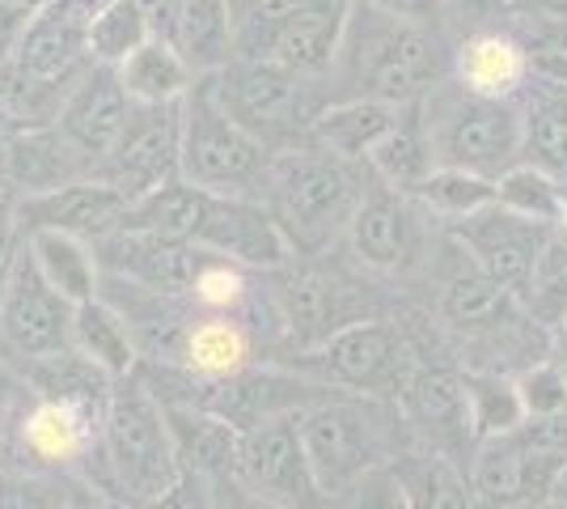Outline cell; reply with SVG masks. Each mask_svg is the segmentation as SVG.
<instances>
[{
	"label": "cell",
	"mask_w": 567,
	"mask_h": 509,
	"mask_svg": "<svg viewBox=\"0 0 567 509\" xmlns=\"http://www.w3.org/2000/svg\"><path fill=\"white\" fill-rule=\"evenodd\" d=\"M457 39L453 22H411L355 0L327 73L331 98H378L394 106L420 102L453 77Z\"/></svg>",
	"instance_id": "obj_1"
},
{
	"label": "cell",
	"mask_w": 567,
	"mask_h": 509,
	"mask_svg": "<svg viewBox=\"0 0 567 509\" xmlns=\"http://www.w3.org/2000/svg\"><path fill=\"white\" fill-rule=\"evenodd\" d=\"M364 162L334 157L318 145L284 149L271 157L267 204L297 251H322L348 234L355 208L364 200Z\"/></svg>",
	"instance_id": "obj_2"
},
{
	"label": "cell",
	"mask_w": 567,
	"mask_h": 509,
	"mask_svg": "<svg viewBox=\"0 0 567 509\" xmlns=\"http://www.w3.org/2000/svg\"><path fill=\"white\" fill-rule=\"evenodd\" d=\"M436 166H462L499 179L525 157L520 98H487L466 90L457 77L420 98Z\"/></svg>",
	"instance_id": "obj_3"
},
{
	"label": "cell",
	"mask_w": 567,
	"mask_h": 509,
	"mask_svg": "<svg viewBox=\"0 0 567 509\" xmlns=\"http://www.w3.org/2000/svg\"><path fill=\"white\" fill-rule=\"evenodd\" d=\"M208 81L216 102L271 153L309 145V128L331 102L327 77H301L276 60H229Z\"/></svg>",
	"instance_id": "obj_4"
},
{
	"label": "cell",
	"mask_w": 567,
	"mask_h": 509,
	"mask_svg": "<svg viewBox=\"0 0 567 509\" xmlns=\"http://www.w3.org/2000/svg\"><path fill=\"white\" fill-rule=\"evenodd\" d=\"M102 455L111 485L136 509L178 480L183 462L174 450L166 404L144 378H118L111 390V404L102 416Z\"/></svg>",
	"instance_id": "obj_5"
},
{
	"label": "cell",
	"mask_w": 567,
	"mask_h": 509,
	"mask_svg": "<svg viewBox=\"0 0 567 509\" xmlns=\"http://www.w3.org/2000/svg\"><path fill=\"white\" fill-rule=\"evenodd\" d=\"M271 149L255 141L216 102L213 81L199 77L183 98V179L213 195H267Z\"/></svg>",
	"instance_id": "obj_6"
},
{
	"label": "cell",
	"mask_w": 567,
	"mask_h": 509,
	"mask_svg": "<svg viewBox=\"0 0 567 509\" xmlns=\"http://www.w3.org/2000/svg\"><path fill=\"white\" fill-rule=\"evenodd\" d=\"M123 195L141 200L169 179H183V102L132 106L115 149L94 170Z\"/></svg>",
	"instance_id": "obj_7"
},
{
	"label": "cell",
	"mask_w": 567,
	"mask_h": 509,
	"mask_svg": "<svg viewBox=\"0 0 567 509\" xmlns=\"http://www.w3.org/2000/svg\"><path fill=\"white\" fill-rule=\"evenodd\" d=\"M450 234L453 243L462 246L496 285H504V289L517 293V297L529 293L534 272H538L543 255L555 243V225L520 217V213L504 208V204H487L474 217L453 221Z\"/></svg>",
	"instance_id": "obj_8"
},
{
	"label": "cell",
	"mask_w": 567,
	"mask_h": 509,
	"mask_svg": "<svg viewBox=\"0 0 567 509\" xmlns=\"http://www.w3.org/2000/svg\"><path fill=\"white\" fill-rule=\"evenodd\" d=\"M301 446L313 480L322 488V497H334L348 485H355L369 467H378V434L369 425V416L348 399H313L297 413Z\"/></svg>",
	"instance_id": "obj_9"
},
{
	"label": "cell",
	"mask_w": 567,
	"mask_h": 509,
	"mask_svg": "<svg viewBox=\"0 0 567 509\" xmlns=\"http://www.w3.org/2000/svg\"><path fill=\"white\" fill-rule=\"evenodd\" d=\"M234 480L288 509L322 506V488H318L313 471H309L301 429H297V413L271 416V420H262V425L241 434Z\"/></svg>",
	"instance_id": "obj_10"
},
{
	"label": "cell",
	"mask_w": 567,
	"mask_h": 509,
	"mask_svg": "<svg viewBox=\"0 0 567 509\" xmlns=\"http://www.w3.org/2000/svg\"><path fill=\"white\" fill-rule=\"evenodd\" d=\"M72 306L64 293L48 285V276L39 272L30 246H22L18 267L9 276V285L0 293V339L9 353H18L25 362L51 357L72 348Z\"/></svg>",
	"instance_id": "obj_11"
},
{
	"label": "cell",
	"mask_w": 567,
	"mask_h": 509,
	"mask_svg": "<svg viewBox=\"0 0 567 509\" xmlns=\"http://www.w3.org/2000/svg\"><path fill=\"white\" fill-rule=\"evenodd\" d=\"M187 390V399H166V404H195L204 413L229 420L237 434L255 429L271 416L301 413L306 404L327 395L322 383H306V378L276 374V369H250V365L229 378H195Z\"/></svg>",
	"instance_id": "obj_12"
},
{
	"label": "cell",
	"mask_w": 567,
	"mask_h": 509,
	"mask_svg": "<svg viewBox=\"0 0 567 509\" xmlns=\"http://www.w3.org/2000/svg\"><path fill=\"white\" fill-rule=\"evenodd\" d=\"M195 246L225 255L250 272H280L297 255V246L284 234L271 204L259 195H213Z\"/></svg>",
	"instance_id": "obj_13"
},
{
	"label": "cell",
	"mask_w": 567,
	"mask_h": 509,
	"mask_svg": "<svg viewBox=\"0 0 567 509\" xmlns=\"http://www.w3.org/2000/svg\"><path fill=\"white\" fill-rule=\"evenodd\" d=\"M13 208H18L25 234L30 230H55V234H72V238H85V243H102V238H111L115 230L127 225L132 195H123L97 174H85V179H72L64 187L22 195V200H13Z\"/></svg>",
	"instance_id": "obj_14"
},
{
	"label": "cell",
	"mask_w": 567,
	"mask_h": 509,
	"mask_svg": "<svg viewBox=\"0 0 567 509\" xmlns=\"http://www.w3.org/2000/svg\"><path fill=\"white\" fill-rule=\"evenodd\" d=\"M132 98L123 90V81L111 64H90L81 69V77L72 81L69 98L55 115V132L69 141V149L85 162V170L94 174L102 166V157L115 149L123 123L132 115Z\"/></svg>",
	"instance_id": "obj_15"
},
{
	"label": "cell",
	"mask_w": 567,
	"mask_h": 509,
	"mask_svg": "<svg viewBox=\"0 0 567 509\" xmlns=\"http://www.w3.org/2000/svg\"><path fill=\"white\" fill-rule=\"evenodd\" d=\"M559 462H564V455L529 446L517 429L504 437H487V441H478V455H474L471 467L474 497L487 509H517L550 501Z\"/></svg>",
	"instance_id": "obj_16"
},
{
	"label": "cell",
	"mask_w": 567,
	"mask_h": 509,
	"mask_svg": "<svg viewBox=\"0 0 567 509\" xmlns=\"http://www.w3.org/2000/svg\"><path fill=\"white\" fill-rule=\"evenodd\" d=\"M94 251L106 276H118V281H132V285L157 293H174V297L190 293V281H195L199 259H204V246L162 238V234L136 230V225L115 230L111 238L94 243Z\"/></svg>",
	"instance_id": "obj_17"
},
{
	"label": "cell",
	"mask_w": 567,
	"mask_h": 509,
	"mask_svg": "<svg viewBox=\"0 0 567 509\" xmlns=\"http://www.w3.org/2000/svg\"><path fill=\"white\" fill-rule=\"evenodd\" d=\"M420 204L411 195L394 192V187H369L360 208H355L352 225H348V243H352L355 259L378 272H402L420 259Z\"/></svg>",
	"instance_id": "obj_18"
},
{
	"label": "cell",
	"mask_w": 567,
	"mask_h": 509,
	"mask_svg": "<svg viewBox=\"0 0 567 509\" xmlns=\"http://www.w3.org/2000/svg\"><path fill=\"white\" fill-rule=\"evenodd\" d=\"M402 344L399 332L378 318H360L352 327L334 332L327 344H318L309 353V362L318 369L322 387H348V390H378L399 378Z\"/></svg>",
	"instance_id": "obj_19"
},
{
	"label": "cell",
	"mask_w": 567,
	"mask_h": 509,
	"mask_svg": "<svg viewBox=\"0 0 567 509\" xmlns=\"http://www.w3.org/2000/svg\"><path fill=\"white\" fill-rule=\"evenodd\" d=\"M453 77L487 98H520V90L534 81V51L504 26H471L457 39Z\"/></svg>",
	"instance_id": "obj_20"
},
{
	"label": "cell",
	"mask_w": 567,
	"mask_h": 509,
	"mask_svg": "<svg viewBox=\"0 0 567 509\" xmlns=\"http://www.w3.org/2000/svg\"><path fill=\"white\" fill-rule=\"evenodd\" d=\"M271 302H276V315H280L284 332L292 336L297 348H306V353H313L318 344H327L334 332L360 323V318H352L348 297H343V289L334 285L331 276L309 272V267H301V272L297 267L284 272L280 267Z\"/></svg>",
	"instance_id": "obj_21"
},
{
	"label": "cell",
	"mask_w": 567,
	"mask_h": 509,
	"mask_svg": "<svg viewBox=\"0 0 567 509\" xmlns=\"http://www.w3.org/2000/svg\"><path fill=\"white\" fill-rule=\"evenodd\" d=\"M102 416L106 408L76 404V399H34V408L18 420V437L30 459L64 467V462L90 459V450H102Z\"/></svg>",
	"instance_id": "obj_22"
},
{
	"label": "cell",
	"mask_w": 567,
	"mask_h": 509,
	"mask_svg": "<svg viewBox=\"0 0 567 509\" xmlns=\"http://www.w3.org/2000/svg\"><path fill=\"white\" fill-rule=\"evenodd\" d=\"M166 39L187 55V64L199 77L220 73L234 60V0H174Z\"/></svg>",
	"instance_id": "obj_23"
},
{
	"label": "cell",
	"mask_w": 567,
	"mask_h": 509,
	"mask_svg": "<svg viewBox=\"0 0 567 509\" xmlns=\"http://www.w3.org/2000/svg\"><path fill=\"white\" fill-rule=\"evenodd\" d=\"M402 106L378 98H331L309 128V145L327 149L348 162H369L378 141L394 128Z\"/></svg>",
	"instance_id": "obj_24"
},
{
	"label": "cell",
	"mask_w": 567,
	"mask_h": 509,
	"mask_svg": "<svg viewBox=\"0 0 567 509\" xmlns=\"http://www.w3.org/2000/svg\"><path fill=\"white\" fill-rule=\"evenodd\" d=\"M166 416L183 471H199L208 480H234L241 434L229 420L204 413L195 404H166Z\"/></svg>",
	"instance_id": "obj_25"
},
{
	"label": "cell",
	"mask_w": 567,
	"mask_h": 509,
	"mask_svg": "<svg viewBox=\"0 0 567 509\" xmlns=\"http://www.w3.org/2000/svg\"><path fill=\"white\" fill-rule=\"evenodd\" d=\"M441 315L450 318L453 327H462V332L496 336L517 315V293L496 285L474 259H466L441 285Z\"/></svg>",
	"instance_id": "obj_26"
},
{
	"label": "cell",
	"mask_w": 567,
	"mask_h": 509,
	"mask_svg": "<svg viewBox=\"0 0 567 509\" xmlns=\"http://www.w3.org/2000/svg\"><path fill=\"white\" fill-rule=\"evenodd\" d=\"M115 73L136 106H169V102H183V98L190 94V85L199 81V73L187 64V55L174 48L169 39H162V34H153L148 43H141V48L118 64Z\"/></svg>",
	"instance_id": "obj_27"
},
{
	"label": "cell",
	"mask_w": 567,
	"mask_h": 509,
	"mask_svg": "<svg viewBox=\"0 0 567 509\" xmlns=\"http://www.w3.org/2000/svg\"><path fill=\"white\" fill-rule=\"evenodd\" d=\"M432 166H436V157H432V141H427L424 111H420V102H406L394 128L369 153V174L394 192L415 195V187L432 174Z\"/></svg>",
	"instance_id": "obj_28"
},
{
	"label": "cell",
	"mask_w": 567,
	"mask_h": 509,
	"mask_svg": "<svg viewBox=\"0 0 567 509\" xmlns=\"http://www.w3.org/2000/svg\"><path fill=\"white\" fill-rule=\"evenodd\" d=\"M520 115H525V157L546 174L567 183V90L555 81H534L520 90Z\"/></svg>",
	"instance_id": "obj_29"
},
{
	"label": "cell",
	"mask_w": 567,
	"mask_h": 509,
	"mask_svg": "<svg viewBox=\"0 0 567 509\" xmlns=\"http://www.w3.org/2000/svg\"><path fill=\"white\" fill-rule=\"evenodd\" d=\"M72 348L81 357H90L97 369H106L111 378H132L136 362H141V348L136 336L127 327V318L118 315L115 306L97 293L94 302H81L76 315H72Z\"/></svg>",
	"instance_id": "obj_30"
},
{
	"label": "cell",
	"mask_w": 567,
	"mask_h": 509,
	"mask_svg": "<svg viewBox=\"0 0 567 509\" xmlns=\"http://www.w3.org/2000/svg\"><path fill=\"white\" fill-rule=\"evenodd\" d=\"M25 246H30L39 272L48 276L51 289L64 293L72 306L94 302L97 289H102V264H97L94 243L72 238V234H55V230H30Z\"/></svg>",
	"instance_id": "obj_31"
},
{
	"label": "cell",
	"mask_w": 567,
	"mask_h": 509,
	"mask_svg": "<svg viewBox=\"0 0 567 509\" xmlns=\"http://www.w3.org/2000/svg\"><path fill=\"white\" fill-rule=\"evenodd\" d=\"M390 471L406 497V509H478V497H474L466 471L441 450L399 455L390 462Z\"/></svg>",
	"instance_id": "obj_32"
},
{
	"label": "cell",
	"mask_w": 567,
	"mask_h": 509,
	"mask_svg": "<svg viewBox=\"0 0 567 509\" xmlns=\"http://www.w3.org/2000/svg\"><path fill=\"white\" fill-rule=\"evenodd\" d=\"M208 204H213V192L195 187L187 179H169V183L153 187L141 200H132L127 225L153 230V234L178 238V243H195L199 238V225L208 217Z\"/></svg>",
	"instance_id": "obj_33"
},
{
	"label": "cell",
	"mask_w": 567,
	"mask_h": 509,
	"mask_svg": "<svg viewBox=\"0 0 567 509\" xmlns=\"http://www.w3.org/2000/svg\"><path fill=\"white\" fill-rule=\"evenodd\" d=\"M402 395H406V408L420 420V429L432 434L441 446H453V441H466L471 434V416H466V390H462V378H450V374H415L402 383Z\"/></svg>",
	"instance_id": "obj_34"
},
{
	"label": "cell",
	"mask_w": 567,
	"mask_h": 509,
	"mask_svg": "<svg viewBox=\"0 0 567 509\" xmlns=\"http://www.w3.org/2000/svg\"><path fill=\"white\" fill-rule=\"evenodd\" d=\"M25 378L34 383L43 399H76V404H94V408H106L111 390H115V378L106 369H97L90 357H81L76 348L25 362Z\"/></svg>",
	"instance_id": "obj_35"
},
{
	"label": "cell",
	"mask_w": 567,
	"mask_h": 509,
	"mask_svg": "<svg viewBox=\"0 0 567 509\" xmlns=\"http://www.w3.org/2000/svg\"><path fill=\"white\" fill-rule=\"evenodd\" d=\"M255 362L250 357V336L241 332V323L216 315L204 323H190L187 344H183V369L190 378H229L237 369Z\"/></svg>",
	"instance_id": "obj_36"
},
{
	"label": "cell",
	"mask_w": 567,
	"mask_h": 509,
	"mask_svg": "<svg viewBox=\"0 0 567 509\" xmlns=\"http://www.w3.org/2000/svg\"><path fill=\"white\" fill-rule=\"evenodd\" d=\"M411 200H415L424 213L453 225V221L474 217V213H483L487 204H496V179L474 174V170H462V166H432V174L415 187Z\"/></svg>",
	"instance_id": "obj_37"
},
{
	"label": "cell",
	"mask_w": 567,
	"mask_h": 509,
	"mask_svg": "<svg viewBox=\"0 0 567 509\" xmlns=\"http://www.w3.org/2000/svg\"><path fill=\"white\" fill-rule=\"evenodd\" d=\"M157 30H153V13L144 0H106L90 22V60L118 69Z\"/></svg>",
	"instance_id": "obj_38"
},
{
	"label": "cell",
	"mask_w": 567,
	"mask_h": 509,
	"mask_svg": "<svg viewBox=\"0 0 567 509\" xmlns=\"http://www.w3.org/2000/svg\"><path fill=\"white\" fill-rule=\"evenodd\" d=\"M462 390H466V416H471L474 441L504 437L525 425V408H520V395L513 378L474 369V374L462 378Z\"/></svg>",
	"instance_id": "obj_39"
},
{
	"label": "cell",
	"mask_w": 567,
	"mask_h": 509,
	"mask_svg": "<svg viewBox=\"0 0 567 509\" xmlns=\"http://www.w3.org/2000/svg\"><path fill=\"white\" fill-rule=\"evenodd\" d=\"M496 204L559 230V221L567 213V183H559L555 174H546L534 162H517V166L504 170L496 179Z\"/></svg>",
	"instance_id": "obj_40"
},
{
	"label": "cell",
	"mask_w": 567,
	"mask_h": 509,
	"mask_svg": "<svg viewBox=\"0 0 567 509\" xmlns=\"http://www.w3.org/2000/svg\"><path fill=\"white\" fill-rule=\"evenodd\" d=\"M190 302H195L199 311H208V315H229L237 306H246V302H250V267L204 251L199 272H195V281H190Z\"/></svg>",
	"instance_id": "obj_41"
},
{
	"label": "cell",
	"mask_w": 567,
	"mask_h": 509,
	"mask_svg": "<svg viewBox=\"0 0 567 509\" xmlns=\"http://www.w3.org/2000/svg\"><path fill=\"white\" fill-rule=\"evenodd\" d=\"M513 383H517L525 420H529V416L567 413V362H559V357L534 362L529 369H520Z\"/></svg>",
	"instance_id": "obj_42"
},
{
	"label": "cell",
	"mask_w": 567,
	"mask_h": 509,
	"mask_svg": "<svg viewBox=\"0 0 567 509\" xmlns=\"http://www.w3.org/2000/svg\"><path fill=\"white\" fill-rule=\"evenodd\" d=\"M69 488L55 485L51 476L0 467V509H60Z\"/></svg>",
	"instance_id": "obj_43"
},
{
	"label": "cell",
	"mask_w": 567,
	"mask_h": 509,
	"mask_svg": "<svg viewBox=\"0 0 567 509\" xmlns=\"http://www.w3.org/2000/svg\"><path fill=\"white\" fill-rule=\"evenodd\" d=\"M334 497H339L334 509H406V497H402V488L390 467H369L355 485H348Z\"/></svg>",
	"instance_id": "obj_44"
},
{
	"label": "cell",
	"mask_w": 567,
	"mask_h": 509,
	"mask_svg": "<svg viewBox=\"0 0 567 509\" xmlns=\"http://www.w3.org/2000/svg\"><path fill=\"white\" fill-rule=\"evenodd\" d=\"M216 480L199 476V471H178V480L157 492L153 501H144L141 509H213Z\"/></svg>",
	"instance_id": "obj_45"
},
{
	"label": "cell",
	"mask_w": 567,
	"mask_h": 509,
	"mask_svg": "<svg viewBox=\"0 0 567 509\" xmlns=\"http://www.w3.org/2000/svg\"><path fill=\"white\" fill-rule=\"evenodd\" d=\"M22 246H25V230H22V221H18V208H13L9 195H0V293H4L13 267H18Z\"/></svg>",
	"instance_id": "obj_46"
},
{
	"label": "cell",
	"mask_w": 567,
	"mask_h": 509,
	"mask_svg": "<svg viewBox=\"0 0 567 509\" xmlns=\"http://www.w3.org/2000/svg\"><path fill=\"white\" fill-rule=\"evenodd\" d=\"M457 26H487L492 18H513V0H441Z\"/></svg>",
	"instance_id": "obj_47"
},
{
	"label": "cell",
	"mask_w": 567,
	"mask_h": 509,
	"mask_svg": "<svg viewBox=\"0 0 567 509\" xmlns=\"http://www.w3.org/2000/svg\"><path fill=\"white\" fill-rule=\"evenodd\" d=\"M369 4H378V9L394 13V18H411V22H453L441 0H369Z\"/></svg>",
	"instance_id": "obj_48"
},
{
	"label": "cell",
	"mask_w": 567,
	"mask_h": 509,
	"mask_svg": "<svg viewBox=\"0 0 567 509\" xmlns=\"http://www.w3.org/2000/svg\"><path fill=\"white\" fill-rule=\"evenodd\" d=\"M213 509H288V506H280V501H267V497L250 492V488L237 485V480H216Z\"/></svg>",
	"instance_id": "obj_49"
},
{
	"label": "cell",
	"mask_w": 567,
	"mask_h": 509,
	"mask_svg": "<svg viewBox=\"0 0 567 509\" xmlns=\"http://www.w3.org/2000/svg\"><path fill=\"white\" fill-rule=\"evenodd\" d=\"M529 26V34H525V43L534 55H567V18L559 22H525Z\"/></svg>",
	"instance_id": "obj_50"
},
{
	"label": "cell",
	"mask_w": 567,
	"mask_h": 509,
	"mask_svg": "<svg viewBox=\"0 0 567 509\" xmlns=\"http://www.w3.org/2000/svg\"><path fill=\"white\" fill-rule=\"evenodd\" d=\"M513 18H520V22H559V18H567V0H513Z\"/></svg>",
	"instance_id": "obj_51"
},
{
	"label": "cell",
	"mask_w": 567,
	"mask_h": 509,
	"mask_svg": "<svg viewBox=\"0 0 567 509\" xmlns=\"http://www.w3.org/2000/svg\"><path fill=\"white\" fill-rule=\"evenodd\" d=\"M60 509H111V501L97 492V488L90 485H69V492H64V506Z\"/></svg>",
	"instance_id": "obj_52"
},
{
	"label": "cell",
	"mask_w": 567,
	"mask_h": 509,
	"mask_svg": "<svg viewBox=\"0 0 567 509\" xmlns=\"http://www.w3.org/2000/svg\"><path fill=\"white\" fill-rule=\"evenodd\" d=\"M534 73L567 90V55H534Z\"/></svg>",
	"instance_id": "obj_53"
},
{
	"label": "cell",
	"mask_w": 567,
	"mask_h": 509,
	"mask_svg": "<svg viewBox=\"0 0 567 509\" xmlns=\"http://www.w3.org/2000/svg\"><path fill=\"white\" fill-rule=\"evenodd\" d=\"M550 501L567 509V455H564V462H559V476H555V488H550Z\"/></svg>",
	"instance_id": "obj_54"
},
{
	"label": "cell",
	"mask_w": 567,
	"mask_h": 509,
	"mask_svg": "<svg viewBox=\"0 0 567 509\" xmlns=\"http://www.w3.org/2000/svg\"><path fill=\"white\" fill-rule=\"evenodd\" d=\"M0 128H22V123L9 115V106H4V98H0Z\"/></svg>",
	"instance_id": "obj_55"
},
{
	"label": "cell",
	"mask_w": 567,
	"mask_h": 509,
	"mask_svg": "<svg viewBox=\"0 0 567 509\" xmlns=\"http://www.w3.org/2000/svg\"><path fill=\"white\" fill-rule=\"evenodd\" d=\"M555 238L567 246V213H564V221H559V230H555Z\"/></svg>",
	"instance_id": "obj_56"
},
{
	"label": "cell",
	"mask_w": 567,
	"mask_h": 509,
	"mask_svg": "<svg viewBox=\"0 0 567 509\" xmlns=\"http://www.w3.org/2000/svg\"><path fill=\"white\" fill-rule=\"evenodd\" d=\"M517 509H564V506H555V501H538V506H517Z\"/></svg>",
	"instance_id": "obj_57"
},
{
	"label": "cell",
	"mask_w": 567,
	"mask_h": 509,
	"mask_svg": "<svg viewBox=\"0 0 567 509\" xmlns=\"http://www.w3.org/2000/svg\"><path fill=\"white\" fill-rule=\"evenodd\" d=\"M559 327H564V357H559V362H567V315H564V323H559Z\"/></svg>",
	"instance_id": "obj_58"
},
{
	"label": "cell",
	"mask_w": 567,
	"mask_h": 509,
	"mask_svg": "<svg viewBox=\"0 0 567 509\" xmlns=\"http://www.w3.org/2000/svg\"><path fill=\"white\" fill-rule=\"evenodd\" d=\"M0 383H4V378H0Z\"/></svg>",
	"instance_id": "obj_59"
}]
</instances>
